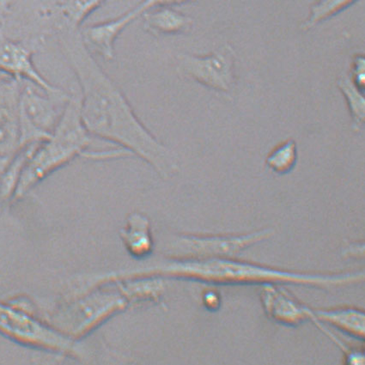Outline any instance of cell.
Masks as SVG:
<instances>
[{"label": "cell", "mask_w": 365, "mask_h": 365, "mask_svg": "<svg viewBox=\"0 0 365 365\" xmlns=\"http://www.w3.org/2000/svg\"><path fill=\"white\" fill-rule=\"evenodd\" d=\"M56 40L81 86V118L88 133L114 143L163 175L175 170V155L138 118L123 91L92 56L81 31Z\"/></svg>", "instance_id": "1"}, {"label": "cell", "mask_w": 365, "mask_h": 365, "mask_svg": "<svg viewBox=\"0 0 365 365\" xmlns=\"http://www.w3.org/2000/svg\"><path fill=\"white\" fill-rule=\"evenodd\" d=\"M107 0H14L4 28L15 29L38 44L64 34L81 31V25ZM2 29V28H1Z\"/></svg>", "instance_id": "4"}, {"label": "cell", "mask_w": 365, "mask_h": 365, "mask_svg": "<svg viewBox=\"0 0 365 365\" xmlns=\"http://www.w3.org/2000/svg\"><path fill=\"white\" fill-rule=\"evenodd\" d=\"M23 81L0 71V184L23 148L19 100Z\"/></svg>", "instance_id": "7"}, {"label": "cell", "mask_w": 365, "mask_h": 365, "mask_svg": "<svg viewBox=\"0 0 365 365\" xmlns=\"http://www.w3.org/2000/svg\"><path fill=\"white\" fill-rule=\"evenodd\" d=\"M274 230L265 229L230 236H186L175 242V250L191 258H232L269 239Z\"/></svg>", "instance_id": "11"}, {"label": "cell", "mask_w": 365, "mask_h": 365, "mask_svg": "<svg viewBox=\"0 0 365 365\" xmlns=\"http://www.w3.org/2000/svg\"><path fill=\"white\" fill-rule=\"evenodd\" d=\"M81 100V95H70L51 135L37 146L25 163L12 200L23 198L53 172L86 152L91 138L82 121Z\"/></svg>", "instance_id": "3"}, {"label": "cell", "mask_w": 365, "mask_h": 365, "mask_svg": "<svg viewBox=\"0 0 365 365\" xmlns=\"http://www.w3.org/2000/svg\"><path fill=\"white\" fill-rule=\"evenodd\" d=\"M313 323L342 351L344 359H345V363L346 364H364V354L363 350L356 349V348L348 346L347 344L343 342L336 334H334L332 331L329 329V327L322 324V323L317 321L313 322Z\"/></svg>", "instance_id": "19"}, {"label": "cell", "mask_w": 365, "mask_h": 365, "mask_svg": "<svg viewBox=\"0 0 365 365\" xmlns=\"http://www.w3.org/2000/svg\"><path fill=\"white\" fill-rule=\"evenodd\" d=\"M234 52L225 45L205 56L182 54L179 67L186 76L216 91L229 92L235 83Z\"/></svg>", "instance_id": "10"}, {"label": "cell", "mask_w": 365, "mask_h": 365, "mask_svg": "<svg viewBox=\"0 0 365 365\" xmlns=\"http://www.w3.org/2000/svg\"><path fill=\"white\" fill-rule=\"evenodd\" d=\"M199 0H142L133 9L115 19L88 26L81 31L83 39L89 49L110 61L115 58V44L117 39L130 24L146 12L163 6H182L198 2Z\"/></svg>", "instance_id": "8"}, {"label": "cell", "mask_w": 365, "mask_h": 365, "mask_svg": "<svg viewBox=\"0 0 365 365\" xmlns=\"http://www.w3.org/2000/svg\"><path fill=\"white\" fill-rule=\"evenodd\" d=\"M143 27L154 36H173L185 33L192 28L194 20L170 6L158 8L141 16Z\"/></svg>", "instance_id": "14"}, {"label": "cell", "mask_w": 365, "mask_h": 365, "mask_svg": "<svg viewBox=\"0 0 365 365\" xmlns=\"http://www.w3.org/2000/svg\"><path fill=\"white\" fill-rule=\"evenodd\" d=\"M14 0H0V29L7 22L14 7Z\"/></svg>", "instance_id": "21"}, {"label": "cell", "mask_w": 365, "mask_h": 365, "mask_svg": "<svg viewBox=\"0 0 365 365\" xmlns=\"http://www.w3.org/2000/svg\"><path fill=\"white\" fill-rule=\"evenodd\" d=\"M123 236L133 254L141 255L148 253L152 245L148 218L140 213L132 214L128 217Z\"/></svg>", "instance_id": "15"}, {"label": "cell", "mask_w": 365, "mask_h": 365, "mask_svg": "<svg viewBox=\"0 0 365 365\" xmlns=\"http://www.w3.org/2000/svg\"><path fill=\"white\" fill-rule=\"evenodd\" d=\"M174 278L224 285L292 284L331 289L363 283L364 270L309 272L281 269L235 257L190 258L170 262L155 268Z\"/></svg>", "instance_id": "2"}, {"label": "cell", "mask_w": 365, "mask_h": 365, "mask_svg": "<svg viewBox=\"0 0 365 365\" xmlns=\"http://www.w3.org/2000/svg\"><path fill=\"white\" fill-rule=\"evenodd\" d=\"M205 307L211 310H217L220 306V297L214 292L205 293L203 297Z\"/></svg>", "instance_id": "22"}, {"label": "cell", "mask_w": 365, "mask_h": 365, "mask_svg": "<svg viewBox=\"0 0 365 365\" xmlns=\"http://www.w3.org/2000/svg\"><path fill=\"white\" fill-rule=\"evenodd\" d=\"M339 87L345 95L350 110L356 123H362L364 117V91L352 82L350 77H343L339 81Z\"/></svg>", "instance_id": "18"}, {"label": "cell", "mask_w": 365, "mask_h": 365, "mask_svg": "<svg viewBox=\"0 0 365 365\" xmlns=\"http://www.w3.org/2000/svg\"><path fill=\"white\" fill-rule=\"evenodd\" d=\"M70 98L54 96L23 81L19 100L22 144L28 146L47 140L56 128Z\"/></svg>", "instance_id": "5"}, {"label": "cell", "mask_w": 365, "mask_h": 365, "mask_svg": "<svg viewBox=\"0 0 365 365\" xmlns=\"http://www.w3.org/2000/svg\"><path fill=\"white\" fill-rule=\"evenodd\" d=\"M317 321L334 327L348 336L364 341L365 335V314L363 309L342 306L331 309H312L310 322Z\"/></svg>", "instance_id": "13"}, {"label": "cell", "mask_w": 365, "mask_h": 365, "mask_svg": "<svg viewBox=\"0 0 365 365\" xmlns=\"http://www.w3.org/2000/svg\"><path fill=\"white\" fill-rule=\"evenodd\" d=\"M261 302L267 317L279 325L297 327L310 322L312 308L277 284L262 285Z\"/></svg>", "instance_id": "12"}, {"label": "cell", "mask_w": 365, "mask_h": 365, "mask_svg": "<svg viewBox=\"0 0 365 365\" xmlns=\"http://www.w3.org/2000/svg\"><path fill=\"white\" fill-rule=\"evenodd\" d=\"M0 334L21 345L66 354L76 351L70 337L50 329L16 304L0 302Z\"/></svg>", "instance_id": "6"}, {"label": "cell", "mask_w": 365, "mask_h": 365, "mask_svg": "<svg viewBox=\"0 0 365 365\" xmlns=\"http://www.w3.org/2000/svg\"><path fill=\"white\" fill-rule=\"evenodd\" d=\"M297 152L294 140H288L277 148L267 159V165L277 174H288L297 163Z\"/></svg>", "instance_id": "17"}, {"label": "cell", "mask_w": 365, "mask_h": 365, "mask_svg": "<svg viewBox=\"0 0 365 365\" xmlns=\"http://www.w3.org/2000/svg\"><path fill=\"white\" fill-rule=\"evenodd\" d=\"M364 245H361V247H358V250H356V247H351L350 249H347L346 250V254L348 255H351V257H358L359 255H360V257H364Z\"/></svg>", "instance_id": "23"}, {"label": "cell", "mask_w": 365, "mask_h": 365, "mask_svg": "<svg viewBox=\"0 0 365 365\" xmlns=\"http://www.w3.org/2000/svg\"><path fill=\"white\" fill-rule=\"evenodd\" d=\"M351 79L359 89L364 91V58L363 56H356L352 65Z\"/></svg>", "instance_id": "20"}, {"label": "cell", "mask_w": 365, "mask_h": 365, "mask_svg": "<svg viewBox=\"0 0 365 365\" xmlns=\"http://www.w3.org/2000/svg\"><path fill=\"white\" fill-rule=\"evenodd\" d=\"M39 46L36 41L14 38L0 31V71L18 81L31 83L50 95L68 96L52 85L36 68L33 56Z\"/></svg>", "instance_id": "9"}, {"label": "cell", "mask_w": 365, "mask_h": 365, "mask_svg": "<svg viewBox=\"0 0 365 365\" xmlns=\"http://www.w3.org/2000/svg\"><path fill=\"white\" fill-rule=\"evenodd\" d=\"M356 1L358 0H319L312 6L310 15L302 25V28L304 31L312 29L323 21L341 14V11L351 6Z\"/></svg>", "instance_id": "16"}]
</instances>
